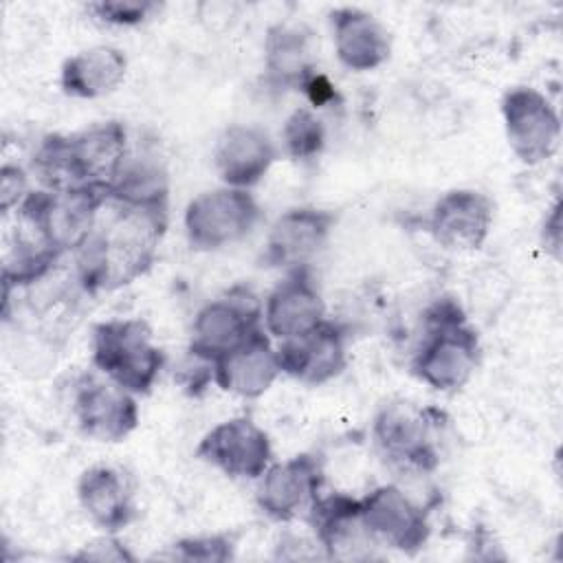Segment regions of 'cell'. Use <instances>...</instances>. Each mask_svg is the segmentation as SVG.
Listing matches in <instances>:
<instances>
[{
  "label": "cell",
  "instance_id": "cell-1",
  "mask_svg": "<svg viewBox=\"0 0 563 563\" xmlns=\"http://www.w3.org/2000/svg\"><path fill=\"white\" fill-rule=\"evenodd\" d=\"M106 218L99 213L90 238L75 253L77 277L84 290H117L145 275L167 229V209L106 202Z\"/></svg>",
  "mask_w": 563,
  "mask_h": 563
},
{
  "label": "cell",
  "instance_id": "cell-2",
  "mask_svg": "<svg viewBox=\"0 0 563 563\" xmlns=\"http://www.w3.org/2000/svg\"><path fill=\"white\" fill-rule=\"evenodd\" d=\"M130 154L128 128L101 121L75 134H48L33 152L31 167L44 189L103 185L110 189Z\"/></svg>",
  "mask_w": 563,
  "mask_h": 563
},
{
  "label": "cell",
  "instance_id": "cell-3",
  "mask_svg": "<svg viewBox=\"0 0 563 563\" xmlns=\"http://www.w3.org/2000/svg\"><path fill=\"white\" fill-rule=\"evenodd\" d=\"M482 347L462 308L442 299L427 312V332L411 358V374L435 391L462 389L479 365Z\"/></svg>",
  "mask_w": 563,
  "mask_h": 563
},
{
  "label": "cell",
  "instance_id": "cell-4",
  "mask_svg": "<svg viewBox=\"0 0 563 563\" xmlns=\"http://www.w3.org/2000/svg\"><path fill=\"white\" fill-rule=\"evenodd\" d=\"M92 367L134 396L147 394L165 367V352L154 343L147 321L119 317L99 321L90 336Z\"/></svg>",
  "mask_w": 563,
  "mask_h": 563
},
{
  "label": "cell",
  "instance_id": "cell-5",
  "mask_svg": "<svg viewBox=\"0 0 563 563\" xmlns=\"http://www.w3.org/2000/svg\"><path fill=\"white\" fill-rule=\"evenodd\" d=\"M110 198L103 185H81L70 189H37L15 209L57 255L77 253L90 238L97 218Z\"/></svg>",
  "mask_w": 563,
  "mask_h": 563
},
{
  "label": "cell",
  "instance_id": "cell-6",
  "mask_svg": "<svg viewBox=\"0 0 563 563\" xmlns=\"http://www.w3.org/2000/svg\"><path fill=\"white\" fill-rule=\"evenodd\" d=\"M262 218L251 189L220 185L194 196L183 213L185 238L196 251H220L242 242Z\"/></svg>",
  "mask_w": 563,
  "mask_h": 563
},
{
  "label": "cell",
  "instance_id": "cell-7",
  "mask_svg": "<svg viewBox=\"0 0 563 563\" xmlns=\"http://www.w3.org/2000/svg\"><path fill=\"white\" fill-rule=\"evenodd\" d=\"M501 121L512 154L528 167L550 161L561 141V117L548 95L532 86L508 88L501 97Z\"/></svg>",
  "mask_w": 563,
  "mask_h": 563
},
{
  "label": "cell",
  "instance_id": "cell-8",
  "mask_svg": "<svg viewBox=\"0 0 563 563\" xmlns=\"http://www.w3.org/2000/svg\"><path fill=\"white\" fill-rule=\"evenodd\" d=\"M262 328V303L242 286L198 308L189 330V354L211 367L220 356Z\"/></svg>",
  "mask_w": 563,
  "mask_h": 563
},
{
  "label": "cell",
  "instance_id": "cell-9",
  "mask_svg": "<svg viewBox=\"0 0 563 563\" xmlns=\"http://www.w3.org/2000/svg\"><path fill=\"white\" fill-rule=\"evenodd\" d=\"M433 409L416 407L407 400L383 405L372 420V440L378 453L396 466L411 471H431L438 464L433 440Z\"/></svg>",
  "mask_w": 563,
  "mask_h": 563
},
{
  "label": "cell",
  "instance_id": "cell-10",
  "mask_svg": "<svg viewBox=\"0 0 563 563\" xmlns=\"http://www.w3.org/2000/svg\"><path fill=\"white\" fill-rule=\"evenodd\" d=\"M70 411L77 429L97 442H121L139 424L136 396L97 369L75 380Z\"/></svg>",
  "mask_w": 563,
  "mask_h": 563
},
{
  "label": "cell",
  "instance_id": "cell-11",
  "mask_svg": "<svg viewBox=\"0 0 563 563\" xmlns=\"http://www.w3.org/2000/svg\"><path fill=\"white\" fill-rule=\"evenodd\" d=\"M196 457L233 479L257 482L273 462V444L251 416H233L200 438Z\"/></svg>",
  "mask_w": 563,
  "mask_h": 563
},
{
  "label": "cell",
  "instance_id": "cell-12",
  "mask_svg": "<svg viewBox=\"0 0 563 563\" xmlns=\"http://www.w3.org/2000/svg\"><path fill=\"white\" fill-rule=\"evenodd\" d=\"M361 499L363 523L376 545L413 554L431 532L424 508L413 501L398 484H380Z\"/></svg>",
  "mask_w": 563,
  "mask_h": 563
},
{
  "label": "cell",
  "instance_id": "cell-13",
  "mask_svg": "<svg viewBox=\"0 0 563 563\" xmlns=\"http://www.w3.org/2000/svg\"><path fill=\"white\" fill-rule=\"evenodd\" d=\"M323 486V466L314 453H297L271 466L257 479L255 504L271 521H292L308 512Z\"/></svg>",
  "mask_w": 563,
  "mask_h": 563
},
{
  "label": "cell",
  "instance_id": "cell-14",
  "mask_svg": "<svg viewBox=\"0 0 563 563\" xmlns=\"http://www.w3.org/2000/svg\"><path fill=\"white\" fill-rule=\"evenodd\" d=\"M336 224V213L321 207L286 209L268 229L264 244V264L273 268H306L317 257Z\"/></svg>",
  "mask_w": 563,
  "mask_h": 563
},
{
  "label": "cell",
  "instance_id": "cell-15",
  "mask_svg": "<svg viewBox=\"0 0 563 563\" xmlns=\"http://www.w3.org/2000/svg\"><path fill=\"white\" fill-rule=\"evenodd\" d=\"M495 222L493 200L477 189L460 187L442 194L427 218L431 238L449 251H477L490 235Z\"/></svg>",
  "mask_w": 563,
  "mask_h": 563
},
{
  "label": "cell",
  "instance_id": "cell-16",
  "mask_svg": "<svg viewBox=\"0 0 563 563\" xmlns=\"http://www.w3.org/2000/svg\"><path fill=\"white\" fill-rule=\"evenodd\" d=\"M325 319V301L308 266L288 271L262 303V325L277 341L303 336Z\"/></svg>",
  "mask_w": 563,
  "mask_h": 563
},
{
  "label": "cell",
  "instance_id": "cell-17",
  "mask_svg": "<svg viewBox=\"0 0 563 563\" xmlns=\"http://www.w3.org/2000/svg\"><path fill=\"white\" fill-rule=\"evenodd\" d=\"M277 356L282 374L308 387L325 385L347 365V332L341 323L325 319L303 336L279 341Z\"/></svg>",
  "mask_w": 563,
  "mask_h": 563
},
{
  "label": "cell",
  "instance_id": "cell-18",
  "mask_svg": "<svg viewBox=\"0 0 563 563\" xmlns=\"http://www.w3.org/2000/svg\"><path fill=\"white\" fill-rule=\"evenodd\" d=\"M216 385L233 396L253 400L264 396L282 376V365L273 336L262 328L249 334L242 343L211 363Z\"/></svg>",
  "mask_w": 563,
  "mask_h": 563
},
{
  "label": "cell",
  "instance_id": "cell-19",
  "mask_svg": "<svg viewBox=\"0 0 563 563\" xmlns=\"http://www.w3.org/2000/svg\"><path fill=\"white\" fill-rule=\"evenodd\" d=\"M279 150L271 134L253 123L227 125L213 147V167L222 185L251 189L275 165Z\"/></svg>",
  "mask_w": 563,
  "mask_h": 563
},
{
  "label": "cell",
  "instance_id": "cell-20",
  "mask_svg": "<svg viewBox=\"0 0 563 563\" xmlns=\"http://www.w3.org/2000/svg\"><path fill=\"white\" fill-rule=\"evenodd\" d=\"M77 501L103 532L117 534L136 519L134 484L125 471L112 464H95L79 475Z\"/></svg>",
  "mask_w": 563,
  "mask_h": 563
},
{
  "label": "cell",
  "instance_id": "cell-21",
  "mask_svg": "<svg viewBox=\"0 0 563 563\" xmlns=\"http://www.w3.org/2000/svg\"><path fill=\"white\" fill-rule=\"evenodd\" d=\"M334 55L347 70L369 73L391 55V37L385 24L358 7H336L330 13Z\"/></svg>",
  "mask_w": 563,
  "mask_h": 563
},
{
  "label": "cell",
  "instance_id": "cell-22",
  "mask_svg": "<svg viewBox=\"0 0 563 563\" xmlns=\"http://www.w3.org/2000/svg\"><path fill=\"white\" fill-rule=\"evenodd\" d=\"M306 515L325 559H361L376 545L363 523L358 497L341 493L317 497Z\"/></svg>",
  "mask_w": 563,
  "mask_h": 563
},
{
  "label": "cell",
  "instance_id": "cell-23",
  "mask_svg": "<svg viewBox=\"0 0 563 563\" xmlns=\"http://www.w3.org/2000/svg\"><path fill=\"white\" fill-rule=\"evenodd\" d=\"M125 75V53L110 44H95L64 59L59 68V86L75 99H101L114 92Z\"/></svg>",
  "mask_w": 563,
  "mask_h": 563
},
{
  "label": "cell",
  "instance_id": "cell-24",
  "mask_svg": "<svg viewBox=\"0 0 563 563\" xmlns=\"http://www.w3.org/2000/svg\"><path fill=\"white\" fill-rule=\"evenodd\" d=\"M266 79L277 88H306L314 79L312 33L303 24L277 22L264 35Z\"/></svg>",
  "mask_w": 563,
  "mask_h": 563
},
{
  "label": "cell",
  "instance_id": "cell-25",
  "mask_svg": "<svg viewBox=\"0 0 563 563\" xmlns=\"http://www.w3.org/2000/svg\"><path fill=\"white\" fill-rule=\"evenodd\" d=\"M110 198L123 205L136 207H163L167 209L169 200V180L167 169L158 152L150 147L132 150L108 189Z\"/></svg>",
  "mask_w": 563,
  "mask_h": 563
},
{
  "label": "cell",
  "instance_id": "cell-26",
  "mask_svg": "<svg viewBox=\"0 0 563 563\" xmlns=\"http://www.w3.org/2000/svg\"><path fill=\"white\" fill-rule=\"evenodd\" d=\"M284 152L295 161L317 158L325 145V128L310 108H295L279 132Z\"/></svg>",
  "mask_w": 563,
  "mask_h": 563
},
{
  "label": "cell",
  "instance_id": "cell-27",
  "mask_svg": "<svg viewBox=\"0 0 563 563\" xmlns=\"http://www.w3.org/2000/svg\"><path fill=\"white\" fill-rule=\"evenodd\" d=\"M161 9L163 4L154 0H97L86 4L92 20L110 26H139Z\"/></svg>",
  "mask_w": 563,
  "mask_h": 563
},
{
  "label": "cell",
  "instance_id": "cell-28",
  "mask_svg": "<svg viewBox=\"0 0 563 563\" xmlns=\"http://www.w3.org/2000/svg\"><path fill=\"white\" fill-rule=\"evenodd\" d=\"M235 537L233 534H198L178 539L172 545V559L178 561H200V563H220L233 559Z\"/></svg>",
  "mask_w": 563,
  "mask_h": 563
},
{
  "label": "cell",
  "instance_id": "cell-29",
  "mask_svg": "<svg viewBox=\"0 0 563 563\" xmlns=\"http://www.w3.org/2000/svg\"><path fill=\"white\" fill-rule=\"evenodd\" d=\"M29 174L18 163H4L0 167V211L9 216L29 196Z\"/></svg>",
  "mask_w": 563,
  "mask_h": 563
},
{
  "label": "cell",
  "instance_id": "cell-30",
  "mask_svg": "<svg viewBox=\"0 0 563 563\" xmlns=\"http://www.w3.org/2000/svg\"><path fill=\"white\" fill-rule=\"evenodd\" d=\"M240 13H242V4L231 0H205L196 4L198 22L211 33H222L231 29L238 22Z\"/></svg>",
  "mask_w": 563,
  "mask_h": 563
},
{
  "label": "cell",
  "instance_id": "cell-31",
  "mask_svg": "<svg viewBox=\"0 0 563 563\" xmlns=\"http://www.w3.org/2000/svg\"><path fill=\"white\" fill-rule=\"evenodd\" d=\"M75 559L81 561H134V554L125 548L123 541L117 539V534L106 532L103 537L86 543L81 552L75 554Z\"/></svg>",
  "mask_w": 563,
  "mask_h": 563
}]
</instances>
